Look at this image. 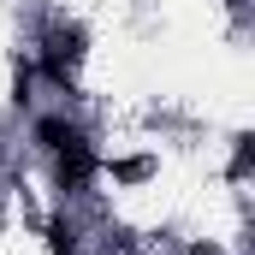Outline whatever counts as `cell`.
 <instances>
[{
    "mask_svg": "<svg viewBox=\"0 0 255 255\" xmlns=\"http://www.w3.org/2000/svg\"><path fill=\"white\" fill-rule=\"evenodd\" d=\"M77 60H83V30L77 24H54L48 36H42V77L54 83V89H71V77H77Z\"/></svg>",
    "mask_w": 255,
    "mask_h": 255,
    "instance_id": "6da1fadb",
    "label": "cell"
},
{
    "mask_svg": "<svg viewBox=\"0 0 255 255\" xmlns=\"http://www.w3.org/2000/svg\"><path fill=\"white\" fill-rule=\"evenodd\" d=\"M89 178H95V142H71V148L54 154V190L60 196L89 190Z\"/></svg>",
    "mask_w": 255,
    "mask_h": 255,
    "instance_id": "7a4b0ae2",
    "label": "cell"
},
{
    "mask_svg": "<svg viewBox=\"0 0 255 255\" xmlns=\"http://www.w3.org/2000/svg\"><path fill=\"white\" fill-rule=\"evenodd\" d=\"M30 142H36L42 154H60L71 142H89V130L77 125V119H65V113H36V119H30Z\"/></svg>",
    "mask_w": 255,
    "mask_h": 255,
    "instance_id": "3957f363",
    "label": "cell"
},
{
    "mask_svg": "<svg viewBox=\"0 0 255 255\" xmlns=\"http://www.w3.org/2000/svg\"><path fill=\"white\" fill-rule=\"evenodd\" d=\"M42 238H48V250H54V255H77V244H83V226H77L71 214H54V220L42 226Z\"/></svg>",
    "mask_w": 255,
    "mask_h": 255,
    "instance_id": "277c9868",
    "label": "cell"
},
{
    "mask_svg": "<svg viewBox=\"0 0 255 255\" xmlns=\"http://www.w3.org/2000/svg\"><path fill=\"white\" fill-rule=\"evenodd\" d=\"M184 255H226V250H220V244H190Z\"/></svg>",
    "mask_w": 255,
    "mask_h": 255,
    "instance_id": "5b68a950",
    "label": "cell"
}]
</instances>
